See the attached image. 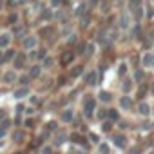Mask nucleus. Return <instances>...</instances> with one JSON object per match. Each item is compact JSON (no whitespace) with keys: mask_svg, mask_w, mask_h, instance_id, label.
<instances>
[{"mask_svg":"<svg viewBox=\"0 0 154 154\" xmlns=\"http://www.w3.org/2000/svg\"><path fill=\"white\" fill-rule=\"evenodd\" d=\"M120 105H122L123 109H131V107H132V100H131L129 96H123V98L120 100Z\"/></svg>","mask_w":154,"mask_h":154,"instance_id":"6","label":"nucleus"},{"mask_svg":"<svg viewBox=\"0 0 154 154\" xmlns=\"http://www.w3.org/2000/svg\"><path fill=\"white\" fill-rule=\"evenodd\" d=\"M111 129H112V123L111 122H105L103 123V131H111Z\"/></svg>","mask_w":154,"mask_h":154,"instance_id":"23","label":"nucleus"},{"mask_svg":"<svg viewBox=\"0 0 154 154\" xmlns=\"http://www.w3.org/2000/svg\"><path fill=\"white\" fill-rule=\"evenodd\" d=\"M36 45V36H27L24 42H22V47L24 49H31V47H35Z\"/></svg>","mask_w":154,"mask_h":154,"instance_id":"3","label":"nucleus"},{"mask_svg":"<svg viewBox=\"0 0 154 154\" xmlns=\"http://www.w3.org/2000/svg\"><path fill=\"white\" fill-rule=\"evenodd\" d=\"M40 72H42V67H40V65H35V67L31 69V76H33V78H38Z\"/></svg>","mask_w":154,"mask_h":154,"instance_id":"12","label":"nucleus"},{"mask_svg":"<svg viewBox=\"0 0 154 154\" xmlns=\"http://www.w3.org/2000/svg\"><path fill=\"white\" fill-rule=\"evenodd\" d=\"M145 91H147V87H145V85H141V87H140V98H143Z\"/></svg>","mask_w":154,"mask_h":154,"instance_id":"30","label":"nucleus"},{"mask_svg":"<svg viewBox=\"0 0 154 154\" xmlns=\"http://www.w3.org/2000/svg\"><path fill=\"white\" fill-rule=\"evenodd\" d=\"M109 118L111 120H118V112L116 111H109Z\"/></svg>","mask_w":154,"mask_h":154,"instance_id":"22","label":"nucleus"},{"mask_svg":"<svg viewBox=\"0 0 154 154\" xmlns=\"http://www.w3.org/2000/svg\"><path fill=\"white\" fill-rule=\"evenodd\" d=\"M85 54H87V56H91V54H93V45H87V49H85Z\"/></svg>","mask_w":154,"mask_h":154,"instance_id":"28","label":"nucleus"},{"mask_svg":"<svg viewBox=\"0 0 154 154\" xmlns=\"http://www.w3.org/2000/svg\"><path fill=\"white\" fill-rule=\"evenodd\" d=\"M4 116H6V112H4L2 109H0V122H2V120H4Z\"/></svg>","mask_w":154,"mask_h":154,"instance_id":"35","label":"nucleus"},{"mask_svg":"<svg viewBox=\"0 0 154 154\" xmlns=\"http://www.w3.org/2000/svg\"><path fill=\"white\" fill-rule=\"evenodd\" d=\"M152 93H154V85H152Z\"/></svg>","mask_w":154,"mask_h":154,"instance_id":"41","label":"nucleus"},{"mask_svg":"<svg viewBox=\"0 0 154 154\" xmlns=\"http://www.w3.org/2000/svg\"><path fill=\"white\" fill-rule=\"evenodd\" d=\"M96 78H98V76H96V72H94V71H91V72L87 74V78H85L87 85H94V84H96Z\"/></svg>","mask_w":154,"mask_h":154,"instance_id":"4","label":"nucleus"},{"mask_svg":"<svg viewBox=\"0 0 154 154\" xmlns=\"http://www.w3.org/2000/svg\"><path fill=\"white\" fill-rule=\"evenodd\" d=\"M27 94V87L24 85V89H18L17 93H15V98H22V96H26Z\"/></svg>","mask_w":154,"mask_h":154,"instance_id":"14","label":"nucleus"},{"mask_svg":"<svg viewBox=\"0 0 154 154\" xmlns=\"http://www.w3.org/2000/svg\"><path fill=\"white\" fill-rule=\"evenodd\" d=\"M35 56H38V58H44V56H45V51H44V49H40V51H38Z\"/></svg>","mask_w":154,"mask_h":154,"instance_id":"29","label":"nucleus"},{"mask_svg":"<svg viewBox=\"0 0 154 154\" xmlns=\"http://www.w3.org/2000/svg\"><path fill=\"white\" fill-rule=\"evenodd\" d=\"M67 138V134H65V131H58V134H56V140H54V143L56 145H60V143H63V140Z\"/></svg>","mask_w":154,"mask_h":154,"instance_id":"9","label":"nucleus"},{"mask_svg":"<svg viewBox=\"0 0 154 154\" xmlns=\"http://www.w3.org/2000/svg\"><path fill=\"white\" fill-rule=\"evenodd\" d=\"M134 76H136V80L140 82V80L143 78V71H136V74H134Z\"/></svg>","mask_w":154,"mask_h":154,"instance_id":"24","label":"nucleus"},{"mask_svg":"<svg viewBox=\"0 0 154 154\" xmlns=\"http://www.w3.org/2000/svg\"><path fill=\"white\" fill-rule=\"evenodd\" d=\"M18 82H20L22 85H27V82H29V80H27V76H22V78H20Z\"/></svg>","mask_w":154,"mask_h":154,"instance_id":"27","label":"nucleus"},{"mask_svg":"<svg viewBox=\"0 0 154 154\" xmlns=\"http://www.w3.org/2000/svg\"><path fill=\"white\" fill-rule=\"evenodd\" d=\"M44 63H45V67H49V65H53V58H45V62H44Z\"/></svg>","mask_w":154,"mask_h":154,"instance_id":"32","label":"nucleus"},{"mask_svg":"<svg viewBox=\"0 0 154 154\" xmlns=\"http://www.w3.org/2000/svg\"><path fill=\"white\" fill-rule=\"evenodd\" d=\"M71 138H72V141H74V143H84V138H82L80 134H72Z\"/></svg>","mask_w":154,"mask_h":154,"instance_id":"19","label":"nucleus"},{"mask_svg":"<svg viewBox=\"0 0 154 154\" xmlns=\"http://www.w3.org/2000/svg\"><path fill=\"white\" fill-rule=\"evenodd\" d=\"M9 40H11V36H9L8 33H4V35H0V47H6V45L9 44Z\"/></svg>","mask_w":154,"mask_h":154,"instance_id":"8","label":"nucleus"},{"mask_svg":"<svg viewBox=\"0 0 154 154\" xmlns=\"http://www.w3.org/2000/svg\"><path fill=\"white\" fill-rule=\"evenodd\" d=\"M62 118H63V120H65V122H69V120H71V118H72V112H71V111H65V112H63V116H62Z\"/></svg>","mask_w":154,"mask_h":154,"instance_id":"21","label":"nucleus"},{"mask_svg":"<svg viewBox=\"0 0 154 154\" xmlns=\"http://www.w3.org/2000/svg\"><path fill=\"white\" fill-rule=\"evenodd\" d=\"M150 63H152V67H154V54L150 56Z\"/></svg>","mask_w":154,"mask_h":154,"instance_id":"37","label":"nucleus"},{"mask_svg":"<svg viewBox=\"0 0 154 154\" xmlns=\"http://www.w3.org/2000/svg\"><path fill=\"white\" fill-rule=\"evenodd\" d=\"M100 100H102V102H109V100H111V94L105 93V91H102V93H100Z\"/></svg>","mask_w":154,"mask_h":154,"instance_id":"17","label":"nucleus"},{"mask_svg":"<svg viewBox=\"0 0 154 154\" xmlns=\"http://www.w3.org/2000/svg\"><path fill=\"white\" fill-rule=\"evenodd\" d=\"M91 140H93V141L96 143V141H98V136H96V134H91Z\"/></svg>","mask_w":154,"mask_h":154,"instance_id":"36","label":"nucleus"},{"mask_svg":"<svg viewBox=\"0 0 154 154\" xmlns=\"http://www.w3.org/2000/svg\"><path fill=\"white\" fill-rule=\"evenodd\" d=\"M114 143H116L118 147H125L127 138H125V136H122V134H116V136H114Z\"/></svg>","mask_w":154,"mask_h":154,"instance_id":"7","label":"nucleus"},{"mask_svg":"<svg viewBox=\"0 0 154 154\" xmlns=\"http://www.w3.org/2000/svg\"><path fill=\"white\" fill-rule=\"evenodd\" d=\"M2 60H4V56H2V53H0V63H2Z\"/></svg>","mask_w":154,"mask_h":154,"instance_id":"38","label":"nucleus"},{"mask_svg":"<svg viewBox=\"0 0 154 154\" xmlns=\"http://www.w3.org/2000/svg\"><path fill=\"white\" fill-rule=\"evenodd\" d=\"M24 62H26V56H24V54H18V56H17V60H15V67H18V69H20V67L24 65Z\"/></svg>","mask_w":154,"mask_h":154,"instance_id":"11","label":"nucleus"},{"mask_svg":"<svg viewBox=\"0 0 154 154\" xmlns=\"http://www.w3.org/2000/svg\"><path fill=\"white\" fill-rule=\"evenodd\" d=\"M15 78H17V76H15V72H11V71L4 74V82H6V84H13V82H15Z\"/></svg>","mask_w":154,"mask_h":154,"instance_id":"10","label":"nucleus"},{"mask_svg":"<svg viewBox=\"0 0 154 154\" xmlns=\"http://www.w3.org/2000/svg\"><path fill=\"white\" fill-rule=\"evenodd\" d=\"M2 136H4V129H2V131H0V138H2Z\"/></svg>","mask_w":154,"mask_h":154,"instance_id":"39","label":"nucleus"},{"mask_svg":"<svg viewBox=\"0 0 154 154\" xmlns=\"http://www.w3.org/2000/svg\"><path fill=\"white\" fill-rule=\"evenodd\" d=\"M54 127H56V123H54V122H51V123H47V129H53V131H54Z\"/></svg>","mask_w":154,"mask_h":154,"instance_id":"33","label":"nucleus"},{"mask_svg":"<svg viewBox=\"0 0 154 154\" xmlns=\"http://www.w3.org/2000/svg\"><path fill=\"white\" fill-rule=\"evenodd\" d=\"M72 58H74V54H72V53H63V54H62V65L71 63V62H72Z\"/></svg>","mask_w":154,"mask_h":154,"instance_id":"5","label":"nucleus"},{"mask_svg":"<svg viewBox=\"0 0 154 154\" xmlns=\"http://www.w3.org/2000/svg\"><path fill=\"white\" fill-rule=\"evenodd\" d=\"M138 111H140V114H149V105L147 103H140Z\"/></svg>","mask_w":154,"mask_h":154,"instance_id":"15","label":"nucleus"},{"mask_svg":"<svg viewBox=\"0 0 154 154\" xmlns=\"http://www.w3.org/2000/svg\"><path fill=\"white\" fill-rule=\"evenodd\" d=\"M17 18H18L17 15H9V22H11V24H15V22H17Z\"/></svg>","mask_w":154,"mask_h":154,"instance_id":"31","label":"nucleus"},{"mask_svg":"<svg viewBox=\"0 0 154 154\" xmlns=\"http://www.w3.org/2000/svg\"><path fill=\"white\" fill-rule=\"evenodd\" d=\"M100 150H102V152H109V145L102 143V145H100Z\"/></svg>","mask_w":154,"mask_h":154,"instance_id":"26","label":"nucleus"},{"mask_svg":"<svg viewBox=\"0 0 154 154\" xmlns=\"http://www.w3.org/2000/svg\"><path fill=\"white\" fill-rule=\"evenodd\" d=\"M13 140H15V141H22V140H24V132H20V131H17V132L13 134Z\"/></svg>","mask_w":154,"mask_h":154,"instance_id":"18","label":"nucleus"},{"mask_svg":"<svg viewBox=\"0 0 154 154\" xmlns=\"http://www.w3.org/2000/svg\"><path fill=\"white\" fill-rule=\"evenodd\" d=\"M82 72H84V67H82V65H76V67L71 71V76H78V74H82Z\"/></svg>","mask_w":154,"mask_h":154,"instance_id":"13","label":"nucleus"},{"mask_svg":"<svg viewBox=\"0 0 154 154\" xmlns=\"http://www.w3.org/2000/svg\"><path fill=\"white\" fill-rule=\"evenodd\" d=\"M123 91H125V93H129V91H131V82H129V80L125 82V85H123Z\"/></svg>","mask_w":154,"mask_h":154,"instance_id":"25","label":"nucleus"},{"mask_svg":"<svg viewBox=\"0 0 154 154\" xmlns=\"http://www.w3.org/2000/svg\"><path fill=\"white\" fill-rule=\"evenodd\" d=\"M94 109H96V100H94L93 96H85V100H84V111H85V116L91 118L93 112H94Z\"/></svg>","mask_w":154,"mask_h":154,"instance_id":"1","label":"nucleus"},{"mask_svg":"<svg viewBox=\"0 0 154 154\" xmlns=\"http://www.w3.org/2000/svg\"><path fill=\"white\" fill-rule=\"evenodd\" d=\"M120 22H122V24H120V26H122V27H123V29H127V26H129V24H127V22H129V20H127V17H125V15H123V17H122V18H120Z\"/></svg>","mask_w":154,"mask_h":154,"instance_id":"20","label":"nucleus"},{"mask_svg":"<svg viewBox=\"0 0 154 154\" xmlns=\"http://www.w3.org/2000/svg\"><path fill=\"white\" fill-rule=\"evenodd\" d=\"M51 4H53V8H58V6H60V0H53Z\"/></svg>","mask_w":154,"mask_h":154,"instance_id":"34","label":"nucleus"},{"mask_svg":"<svg viewBox=\"0 0 154 154\" xmlns=\"http://www.w3.org/2000/svg\"><path fill=\"white\" fill-rule=\"evenodd\" d=\"M13 56H15V51H13V49H8L6 54H4V60H6V62H8V60H13Z\"/></svg>","mask_w":154,"mask_h":154,"instance_id":"16","label":"nucleus"},{"mask_svg":"<svg viewBox=\"0 0 154 154\" xmlns=\"http://www.w3.org/2000/svg\"><path fill=\"white\" fill-rule=\"evenodd\" d=\"M131 11L134 13L136 18H141L143 17V9H141V0H131Z\"/></svg>","mask_w":154,"mask_h":154,"instance_id":"2","label":"nucleus"},{"mask_svg":"<svg viewBox=\"0 0 154 154\" xmlns=\"http://www.w3.org/2000/svg\"><path fill=\"white\" fill-rule=\"evenodd\" d=\"M0 8H2V0H0Z\"/></svg>","mask_w":154,"mask_h":154,"instance_id":"40","label":"nucleus"}]
</instances>
